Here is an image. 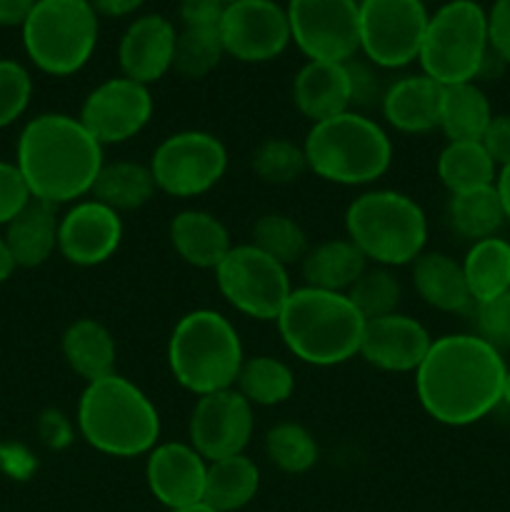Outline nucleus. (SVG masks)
I'll return each instance as SVG.
<instances>
[{
    "mask_svg": "<svg viewBox=\"0 0 510 512\" xmlns=\"http://www.w3.org/2000/svg\"><path fill=\"white\" fill-rule=\"evenodd\" d=\"M505 373L503 353L475 333L443 335L415 370V393L435 423L465 428L503 403Z\"/></svg>",
    "mask_w": 510,
    "mask_h": 512,
    "instance_id": "f257e3e1",
    "label": "nucleus"
},
{
    "mask_svg": "<svg viewBox=\"0 0 510 512\" xmlns=\"http://www.w3.org/2000/svg\"><path fill=\"white\" fill-rule=\"evenodd\" d=\"M15 165L30 195L58 208L93 193L105 165L103 145L75 115L43 113L20 130Z\"/></svg>",
    "mask_w": 510,
    "mask_h": 512,
    "instance_id": "f03ea898",
    "label": "nucleus"
},
{
    "mask_svg": "<svg viewBox=\"0 0 510 512\" xmlns=\"http://www.w3.org/2000/svg\"><path fill=\"white\" fill-rule=\"evenodd\" d=\"M75 423L85 443L110 458L148 455L160 438L153 400L118 373L85 383Z\"/></svg>",
    "mask_w": 510,
    "mask_h": 512,
    "instance_id": "7ed1b4c3",
    "label": "nucleus"
},
{
    "mask_svg": "<svg viewBox=\"0 0 510 512\" xmlns=\"http://www.w3.org/2000/svg\"><path fill=\"white\" fill-rule=\"evenodd\" d=\"M275 323L285 348L315 368H333L355 358L365 328V318L348 295L310 285L293 288Z\"/></svg>",
    "mask_w": 510,
    "mask_h": 512,
    "instance_id": "20e7f679",
    "label": "nucleus"
},
{
    "mask_svg": "<svg viewBox=\"0 0 510 512\" xmlns=\"http://www.w3.org/2000/svg\"><path fill=\"white\" fill-rule=\"evenodd\" d=\"M243 363L245 353L238 330L215 310H190L170 333V373L198 398L235 388Z\"/></svg>",
    "mask_w": 510,
    "mask_h": 512,
    "instance_id": "39448f33",
    "label": "nucleus"
},
{
    "mask_svg": "<svg viewBox=\"0 0 510 512\" xmlns=\"http://www.w3.org/2000/svg\"><path fill=\"white\" fill-rule=\"evenodd\" d=\"M303 150L310 173L335 185H370L393 163L388 133L358 110L313 123Z\"/></svg>",
    "mask_w": 510,
    "mask_h": 512,
    "instance_id": "423d86ee",
    "label": "nucleus"
},
{
    "mask_svg": "<svg viewBox=\"0 0 510 512\" xmlns=\"http://www.w3.org/2000/svg\"><path fill=\"white\" fill-rule=\"evenodd\" d=\"M345 233L368 263L400 268L425 253L428 218L410 195L368 190L345 210Z\"/></svg>",
    "mask_w": 510,
    "mask_h": 512,
    "instance_id": "0eeeda50",
    "label": "nucleus"
},
{
    "mask_svg": "<svg viewBox=\"0 0 510 512\" xmlns=\"http://www.w3.org/2000/svg\"><path fill=\"white\" fill-rule=\"evenodd\" d=\"M98 13L90 0H38L23 23V48L43 73L65 78L93 58Z\"/></svg>",
    "mask_w": 510,
    "mask_h": 512,
    "instance_id": "6e6552de",
    "label": "nucleus"
},
{
    "mask_svg": "<svg viewBox=\"0 0 510 512\" xmlns=\"http://www.w3.org/2000/svg\"><path fill=\"white\" fill-rule=\"evenodd\" d=\"M488 18L475 0H448L428 20L418 63L440 85L475 83L488 60Z\"/></svg>",
    "mask_w": 510,
    "mask_h": 512,
    "instance_id": "1a4fd4ad",
    "label": "nucleus"
},
{
    "mask_svg": "<svg viewBox=\"0 0 510 512\" xmlns=\"http://www.w3.org/2000/svg\"><path fill=\"white\" fill-rule=\"evenodd\" d=\"M213 273L220 295L255 320H278L293 293L288 268L253 243L233 245Z\"/></svg>",
    "mask_w": 510,
    "mask_h": 512,
    "instance_id": "9d476101",
    "label": "nucleus"
},
{
    "mask_svg": "<svg viewBox=\"0 0 510 512\" xmlns=\"http://www.w3.org/2000/svg\"><path fill=\"white\" fill-rule=\"evenodd\" d=\"M148 165L160 193L170 198H198L223 180L228 150L218 135L180 130L153 150Z\"/></svg>",
    "mask_w": 510,
    "mask_h": 512,
    "instance_id": "9b49d317",
    "label": "nucleus"
},
{
    "mask_svg": "<svg viewBox=\"0 0 510 512\" xmlns=\"http://www.w3.org/2000/svg\"><path fill=\"white\" fill-rule=\"evenodd\" d=\"M360 53L375 68H405L418 60L430 13L423 0H363Z\"/></svg>",
    "mask_w": 510,
    "mask_h": 512,
    "instance_id": "f8f14e48",
    "label": "nucleus"
},
{
    "mask_svg": "<svg viewBox=\"0 0 510 512\" xmlns=\"http://www.w3.org/2000/svg\"><path fill=\"white\" fill-rule=\"evenodd\" d=\"M290 38L308 60L348 63L360 50V8L355 0H290Z\"/></svg>",
    "mask_w": 510,
    "mask_h": 512,
    "instance_id": "ddd939ff",
    "label": "nucleus"
},
{
    "mask_svg": "<svg viewBox=\"0 0 510 512\" xmlns=\"http://www.w3.org/2000/svg\"><path fill=\"white\" fill-rule=\"evenodd\" d=\"M153 118V95L148 85L110 78L95 85L83 100L78 120L100 145H120L133 140Z\"/></svg>",
    "mask_w": 510,
    "mask_h": 512,
    "instance_id": "4468645a",
    "label": "nucleus"
},
{
    "mask_svg": "<svg viewBox=\"0 0 510 512\" xmlns=\"http://www.w3.org/2000/svg\"><path fill=\"white\" fill-rule=\"evenodd\" d=\"M225 55L240 63H268L290 45L288 10L275 0H240L225 5L218 25Z\"/></svg>",
    "mask_w": 510,
    "mask_h": 512,
    "instance_id": "2eb2a0df",
    "label": "nucleus"
},
{
    "mask_svg": "<svg viewBox=\"0 0 510 512\" xmlns=\"http://www.w3.org/2000/svg\"><path fill=\"white\" fill-rule=\"evenodd\" d=\"M255 415L253 405L235 388L220 393L200 395L190 413L188 438L190 445L208 463L245 453L253 438Z\"/></svg>",
    "mask_w": 510,
    "mask_h": 512,
    "instance_id": "dca6fc26",
    "label": "nucleus"
},
{
    "mask_svg": "<svg viewBox=\"0 0 510 512\" xmlns=\"http://www.w3.org/2000/svg\"><path fill=\"white\" fill-rule=\"evenodd\" d=\"M123 243V220L95 198L78 200L58 225V253L78 268L103 265Z\"/></svg>",
    "mask_w": 510,
    "mask_h": 512,
    "instance_id": "f3484780",
    "label": "nucleus"
},
{
    "mask_svg": "<svg viewBox=\"0 0 510 512\" xmlns=\"http://www.w3.org/2000/svg\"><path fill=\"white\" fill-rule=\"evenodd\" d=\"M208 460L190 443H158L148 453L145 480L153 498L168 510L203 503Z\"/></svg>",
    "mask_w": 510,
    "mask_h": 512,
    "instance_id": "a211bd4d",
    "label": "nucleus"
},
{
    "mask_svg": "<svg viewBox=\"0 0 510 512\" xmlns=\"http://www.w3.org/2000/svg\"><path fill=\"white\" fill-rule=\"evenodd\" d=\"M433 340L423 323L410 315L390 313L385 318L365 320L358 355L385 373H415Z\"/></svg>",
    "mask_w": 510,
    "mask_h": 512,
    "instance_id": "6ab92c4d",
    "label": "nucleus"
},
{
    "mask_svg": "<svg viewBox=\"0 0 510 512\" xmlns=\"http://www.w3.org/2000/svg\"><path fill=\"white\" fill-rule=\"evenodd\" d=\"M178 30L158 13L140 15L125 28L118 45V63L125 78L140 85H153L173 70Z\"/></svg>",
    "mask_w": 510,
    "mask_h": 512,
    "instance_id": "aec40b11",
    "label": "nucleus"
},
{
    "mask_svg": "<svg viewBox=\"0 0 510 512\" xmlns=\"http://www.w3.org/2000/svg\"><path fill=\"white\" fill-rule=\"evenodd\" d=\"M445 85L425 73L405 75L385 88L380 113L385 123L405 135H423L440 128V105Z\"/></svg>",
    "mask_w": 510,
    "mask_h": 512,
    "instance_id": "412c9836",
    "label": "nucleus"
},
{
    "mask_svg": "<svg viewBox=\"0 0 510 512\" xmlns=\"http://www.w3.org/2000/svg\"><path fill=\"white\" fill-rule=\"evenodd\" d=\"M293 103L310 123H320L353 110L345 63L308 60L293 80Z\"/></svg>",
    "mask_w": 510,
    "mask_h": 512,
    "instance_id": "4be33fe9",
    "label": "nucleus"
},
{
    "mask_svg": "<svg viewBox=\"0 0 510 512\" xmlns=\"http://www.w3.org/2000/svg\"><path fill=\"white\" fill-rule=\"evenodd\" d=\"M170 245L183 263L215 270L233 248L228 228L208 210H180L170 220Z\"/></svg>",
    "mask_w": 510,
    "mask_h": 512,
    "instance_id": "5701e85b",
    "label": "nucleus"
},
{
    "mask_svg": "<svg viewBox=\"0 0 510 512\" xmlns=\"http://www.w3.org/2000/svg\"><path fill=\"white\" fill-rule=\"evenodd\" d=\"M58 210L43 200H30L8 225L5 245L18 268H38L58 250Z\"/></svg>",
    "mask_w": 510,
    "mask_h": 512,
    "instance_id": "b1692460",
    "label": "nucleus"
},
{
    "mask_svg": "<svg viewBox=\"0 0 510 512\" xmlns=\"http://www.w3.org/2000/svg\"><path fill=\"white\" fill-rule=\"evenodd\" d=\"M413 285L420 300L440 313H465L473 308L463 263L445 253H423L415 258Z\"/></svg>",
    "mask_w": 510,
    "mask_h": 512,
    "instance_id": "393cba45",
    "label": "nucleus"
},
{
    "mask_svg": "<svg viewBox=\"0 0 510 512\" xmlns=\"http://www.w3.org/2000/svg\"><path fill=\"white\" fill-rule=\"evenodd\" d=\"M63 358L75 375L93 383L115 373V360H118V345L113 333L103 323L93 318H80L68 325L63 333Z\"/></svg>",
    "mask_w": 510,
    "mask_h": 512,
    "instance_id": "a878e982",
    "label": "nucleus"
},
{
    "mask_svg": "<svg viewBox=\"0 0 510 512\" xmlns=\"http://www.w3.org/2000/svg\"><path fill=\"white\" fill-rule=\"evenodd\" d=\"M300 265H303L305 285L310 288L348 293L368 268V260L348 238H333L308 248Z\"/></svg>",
    "mask_w": 510,
    "mask_h": 512,
    "instance_id": "bb28decb",
    "label": "nucleus"
},
{
    "mask_svg": "<svg viewBox=\"0 0 510 512\" xmlns=\"http://www.w3.org/2000/svg\"><path fill=\"white\" fill-rule=\"evenodd\" d=\"M260 470L245 453L208 463L203 503L218 512H238L258 495Z\"/></svg>",
    "mask_w": 510,
    "mask_h": 512,
    "instance_id": "cd10ccee",
    "label": "nucleus"
},
{
    "mask_svg": "<svg viewBox=\"0 0 510 512\" xmlns=\"http://www.w3.org/2000/svg\"><path fill=\"white\" fill-rule=\"evenodd\" d=\"M155 190L158 188H155L150 165L118 160V163L103 165L90 198L108 205L115 213H130V210H140L143 205H148L153 200Z\"/></svg>",
    "mask_w": 510,
    "mask_h": 512,
    "instance_id": "c85d7f7f",
    "label": "nucleus"
},
{
    "mask_svg": "<svg viewBox=\"0 0 510 512\" xmlns=\"http://www.w3.org/2000/svg\"><path fill=\"white\" fill-rule=\"evenodd\" d=\"M438 178L450 195L490 188L498 178V165L488 155L480 140H455L438 155Z\"/></svg>",
    "mask_w": 510,
    "mask_h": 512,
    "instance_id": "c756f323",
    "label": "nucleus"
},
{
    "mask_svg": "<svg viewBox=\"0 0 510 512\" xmlns=\"http://www.w3.org/2000/svg\"><path fill=\"white\" fill-rule=\"evenodd\" d=\"M488 95L475 83L445 85L443 105H440V130L448 143L455 140H480L493 120Z\"/></svg>",
    "mask_w": 510,
    "mask_h": 512,
    "instance_id": "7c9ffc66",
    "label": "nucleus"
},
{
    "mask_svg": "<svg viewBox=\"0 0 510 512\" xmlns=\"http://www.w3.org/2000/svg\"><path fill=\"white\" fill-rule=\"evenodd\" d=\"M465 283L473 303L510 293V243L505 238H485L470 245L463 258Z\"/></svg>",
    "mask_w": 510,
    "mask_h": 512,
    "instance_id": "2f4dec72",
    "label": "nucleus"
},
{
    "mask_svg": "<svg viewBox=\"0 0 510 512\" xmlns=\"http://www.w3.org/2000/svg\"><path fill=\"white\" fill-rule=\"evenodd\" d=\"M448 225L473 243L485 238H495L505 223V210L495 185L490 188L470 190V193L450 195L448 210H445Z\"/></svg>",
    "mask_w": 510,
    "mask_h": 512,
    "instance_id": "473e14b6",
    "label": "nucleus"
},
{
    "mask_svg": "<svg viewBox=\"0 0 510 512\" xmlns=\"http://www.w3.org/2000/svg\"><path fill=\"white\" fill-rule=\"evenodd\" d=\"M235 390L253 408H275L293 398L295 375L283 360L273 355H255V358H245Z\"/></svg>",
    "mask_w": 510,
    "mask_h": 512,
    "instance_id": "72a5a7b5",
    "label": "nucleus"
},
{
    "mask_svg": "<svg viewBox=\"0 0 510 512\" xmlns=\"http://www.w3.org/2000/svg\"><path fill=\"white\" fill-rule=\"evenodd\" d=\"M265 455L278 470L303 475L318 463V443L313 433L298 423H278L265 435Z\"/></svg>",
    "mask_w": 510,
    "mask_h": 512,
    "instance_id": "f704fd0d",
    "label": "nucleus"
},
{
    "mask_svg": "<svg viewBox=\"0 0 510 512\" xmlns=\"http://www.w3.org/2000/svg\"><path fill=\"white\" fill-rule=\"evenodd\" d=\"M223 55L218 28H183L175 38L173 70L188 80H200L218 68Z\"/></svg>",
    "mask_w": 510,
    "mask_h": 512,
    "instance_id": "c9c22d12",
    "label": "nucleus"
},
{
    "mask_svg": "<svg viewBox=\"0 0 510 512\" xmlns=\"http://www.w3.org/2000/svg\"><path fill=\"white\" fill-rule=\"evenodd\" d=\"M253 245L263 250L265 255L283 263L285 268L300 263L308 253V238L300 223H295L290 215L268 213L255 220L253 225Z\"/></svg>",
    "mask_w": 510,
    "mask_h": 512,
    "instance_id": "e433bc0d",
    "label": "nucleus"
},
{
    "mask_svg": "<svg viewBox=\"0 0 510 512\" xmlns=\"http://www.w3.org/2000/svg\"><path fill=\"white\" fill-rule=\"evenodd\" d=\"M255 178L268 185H290L308 170L303 145L288 138H268L255 148L250 158Z\"/></svg>",
    "mask_w": 510,
    "mask_h": 512,
    "instance_id": "4c0bfd02",
    "label": "nucleus"
},
{
    "mask_svg": "<svg viewBox=\"0 0 510 512\" xmlns=\"http://www.w3.org/2000/svg\"><path fill=\"white\" fill-rule=\"evenodd\" d=\"M345 295H348L350 303L358 308V313L365 320H375L385 318L390 313H398L403 290H400L398 278L390 273V268L373 265V268L363 270V275L355 280L353 288Z\"/></svg>",
    "mask_w": 510,
    "mask_h": 512,
    "instance_id": "58836bf2",
    "label": "nucleus"
},
{
    "mask_svg": "<svg viewBox=\"0 0 510 512\" xmlns=\"http://www.w3.org/2000/svg\"><path fill=\"white\" fill-rule=\"evenodd\" d=\"M33 78L18 60L0 58V128L13 125L28 110Z\"/></svg>",
    "mask_w": 510,
    "mask_h": 512,
    "instance_id": "ea45409f",
    "label": "nucleus"
},
{
    "mask_svg": "<svg viewBox=\"0 0 510 512\" xmlns=\"http://www.w3.org/2000/svg\"><path fill=\"white\" fill-rule=\"evenodd\" d=\"M470 313H473L475 335L478 338L498 348L500 353L510 348V293L473 303Z\"/></svg>",
    "mask_w": 510,
    "mask_h": 512,
    "instance_id": "a19ab883",
    "label": "nucleus"
},
{
    "mask_svg": "<svg viewBox=\"0 0 510 512\" xmlns=\"http://www.w3.org/2000/svg\"><path fill=\"white\" fill-rule=\"evenodd\" d=\"M33 200L18 165L0 160V225H8Z\"/></svg>",
    "mask_w": 510,
    "mask_h": 512,
    "instance_id": "79ce46f5",
    "label": "nucleus"
},
{
    "mask_svg": "<svg viewBox=\"0 0 510 512\" xmlns=\"http://www.w3.org/2000/svg\"><path fill=\"white\" fill-rule=\"evenodd\" d=\"M350 78V103H353V110L358 108H370V105L383 100L385 90L380 85L378 73H375L373 63H363V60H348L345 63Z\"/></svg>",
    "mask_w": 510,
    "mask_h": 512,
    "instance_id": "37998d69",
    "label": "nucleus"
},
{
    "mask_svg": "<svg viewBox=\"0 0 510 512\" xmlns=\"http://www.w3.org/2000/svg\"><path fill=\"white\" fill-rule=\"evenodd\" d=\"M488 18V45L495 58L510 63V0H493L490 10H485Z\"/></svg>",
    "mask_w": 510,
    "mask_h": 512,
    "instance_id": "c03bdc74",
    "label": "nucleus"
},
{
    "mask_svg": "<svg viewBox=\"0 0 510 512\" xmlns=\"http://www.w3.org/2000/svg\"><path fill=\"white\" fill-rule=\"evenodd\" d=\"M480 143L488 150L498 170L510 165V115H493Z\"/></svg>",
    "mask_w": 510,
    "mask_h": 512,
    "instance_id": "a18cd8bd",
    "label": "nucleus"
},
{
    "mask_svg": "<svg viewBox=\"0 0 510 512\" xmlns=\"http://www.w3.org/2000/svg\"><path fill=\"white\" fill-rule=\"evenodd\" d=\"M225 5L220 0H180L183 28H218Z\"/></svg>",
    "mask_w": 510,
    "mask_h": 512,
    "instance_id": "49530a36",
    "label": "nucleus"
},
{
    "mask_svg": "<svg viewBox=\"0 0 510 512\" xmlns=\"http://www.w3.org/2000/svg\"><path fill=\"white\" fill-rule=\"evenodd\" d=\"M35 3L38 0H0V25L3 28H15V25L23 28L25 18L35 8Z\"/></svg>",
    "mask_w": 510,
    "mask_h": 512,
    "instance_id": "de8ad7c7",
    "label": "nucleus"
},
{
    "mask_svg": "<svg viewBox=\"0 0 510 512\" xmlns=\"http://www.w3.org/2000/svg\"><path fill=\"white\" fill-rule=\"evenodd\" d=\"M145 0H90L95 13L105 15V18H123V15L135 13Z\"/></svg>",
    "mask_w": 510,
    "mask_h": 512,
    "instance_id": "09e8293b",
    "label": "nucleus"
},
{
    "mask_svg": "<svg viewBox=\"0 0 510 512\" xmlns=\"http://www.w3.org/2000/svg\"><path fill=\"white\" fill-rule=\"evenodd\" d=\"M495 190L500 195V203H503L505 220H510V165L498 170V178H495Z\"/></svg>",
    "mask_w": 510,
    "mask_h": 512,
    "instance_id": "8fccbe9b",
    "label": "nucleus"
},
{
    "mask_svg": "<svg viewBox=\"0 0 510 512\" xmlns=\"http://www.w3.org/2000/svg\"><path fill=\"white\" fill-rule=\"evenodd\" d=\"M15 268L18 265H15L13 255H10L8 245H5V238H0V283H5L15 273Z\"/></svg>",
    "mask_w": 510,
    "mask_h": 512,
    "instance_id": "3c124183",
    "label": "nucleus"
},
{
    "mask_svg": "<svg viewBox=\"0 0 510 512\" xmlns=\"http://www.w3.org/2000/svg\"><path fill=\"white\" fill-rule=\"evenodd\" d=\"M170 512H218V510L210 508L208 503H198V505H190V508H180V510H170Z\"/></svg>",
    "mask_w": 510,
    "mask_h": 512,
    "instance_id": "603ef678",
    "label": "nucleus"
},
{
    "mask_svg": "<svg viewBox=\"0 0 510 512\" xmlns=\"http://www.w3.org/2000/svg\"><path fill=\"white\" fill-rule=\"evenodd\" d=\"M503 403L510 408V368L505 373V385H503Z\"/></svg>",
    "mask_w": 510,
    "mask_h": 512,
    "instance_id": "864d4df0",
    "label": "nucleus"
},
{
    "mask_svg": "<svg viewBox=\"0 0 510 512\" xmlns=\"http://www.w3.org/2000/svg\"><path fill=\"white\" fill-rule=\"evenodd\" d=\"M223 5H233V3H240V0H220Z\"/></svg>",
    "mask_w": 510,
    "mask_h": 512,
    "instance_id": "5fc2aeb1",
    "label": "nucleus"
},
{
    "mask_svg": "<svg viewBox=\"0 0 510 512\" xmlns=\"http://www.w3.org/2000/svg\"><path fill=\"white\" fill-rule=\"evenodd\" d=\"M355 3H358V5H360V3H363V0H355Z\"/></svg>",
    "mask_w": 510,
    "mask_h": 512,
    "instance_id": "6e6d98bb",
    "label": "nucleus"
},
{
    "mask_svg": "<svg viewBox=\"0 0 510 512\" xmlns=\"http://www.w3.org/2000/svg\"><path fill=\"white\" fill-rule=\"evenodd\" d=\"M423 3H425V0H423Z\"/></svg>",
    "mask_w": 510,
    "mask_h": 512,
    "instance_id": "4d7b16f0",
    "label": "nucleus"
}]
</instances>
